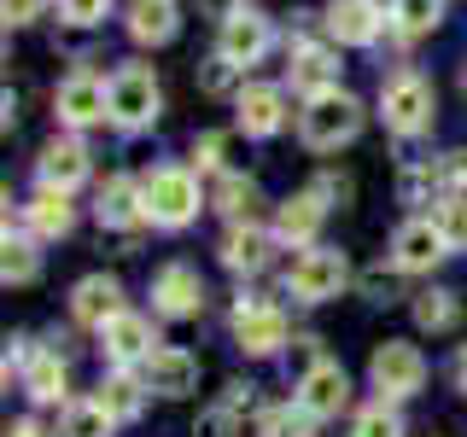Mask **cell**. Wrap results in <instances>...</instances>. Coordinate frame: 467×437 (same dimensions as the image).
Returning <instances> with one entry per match:
<instances>
[{"label": "cell", "mask_w": 467, "mask_h": 437, "mask_svg": "<svg viewBox=\"0 0 467 437\" xmlns=\"http://www.w3.org/2000/svg\"><path fill=\"white\" fill-rule=\"evenodd\" d=\"M298 135H304L310 152H339V146H350L362 135V106L350 94H339V87H333V94H316L298 117Z\"/></svg>", "instance_id": "6da1fadb"}, {"label": "cell", "mask_w": 467, "mask_h": 437, "mask_svg": "<svg viewBox=\"0 0 467 437\" xmlns=\"http://www.w3.org/2000/svg\"><path fill=\"white\" fill-rule=\"evenodd\" d=\"M379 117H386L391 135H420L432 123V82L415 76V70H398L379 87Z\"/></svg>", "instance_id": "7a4b0ae2"}, {"label": "cell", "mask_w": 467, "mask_h": 437, "mask_svg": "<svg viewBox=\"0 0 467 437\" xmlns=\"http://www.w3.org/2000/svg\"><path fill=\"white\" fill-rule=\"evenodd\" d=\"M199 216V181L187 169H152L146 175V222L187 228Z\"/></svg>", "instance_id": "3957f363"}, {"label": "cell", "mask_w": 467, "mask_h": 437, "mask_svg": "<svg viewBox=\"0 0 467 437\" xmlns=\"http://www.w3.org/2000/svg\"><path fill=\"white\" fill-rule=\"evenodd\" d=\"M368 379H374V391L379 397H415L420 385H427V356H420L415 344H403V339H386L368 356Z\"/></svg>", "instance_id": "277c9868"}, {"label": "cell", "mask_w": 467, "mask_h": 437, "mask_svg": "<svg viewBox=\"0 0 467 437\" xmlns=\"http://www.w3.org/2000/svg\"><path fill=\"white\" fill-rule=\"evenodd\" d=\"M158 106H164V87H158V76L146 65H123L111 76V123L117 128H146L158 117Z\"/></svg>", "instance_id": "5b68a950"}, {"label": "cell", "mask_w": 467, "mask_h": 437, "mask_svg": "<svg viewBox=\"0 0 467 437\" xmlns=\"http://www.w3.org/2000/svg\"><path fill=\"white\" fill-rule=\"evenodd\" d=\"M345 280H350V262L339 257V251H304L298 262L286 269V291L298 303H327V298H339L345 291Z\"/></svg>", "instance_id": "8992f818"}, {"label": "cell", "mask_w": 467, "mask_h": 437, "mask_svg": "<svg viewBox=\"0 0 467 437\" xmlns=\"http://www.w3.org/2000/svg\"><path fill=\"white\" fill-rule=\"evenodd\" d=\"M53 111H58V123H70V128L106 123V117H111V82H99L94 70H77V76L58 82Z\"/></svg>", "instance_id": "52a82bcc"}, {"label": "cell", "mask_w": 467, "mask_h": 437, "mask_svg": "<svg viewBox=\"0 0 467 437\" xmlns=\"http://www.w3.org/2000/svg\"><path fill=\"white\" fill-rule=\"evenodd\" d=\"M269 41H275V29H269V18L263 12H252V6H240V12H228L223 18V36H216V53L228 58V65H257L263 53H269Z\"/></svg>", "instance_id": "ba28073f"}, {"label": "cell", "mask_w": 467, "mask_h": 437, "mask_svg": "<svg viewBox=\"0 0 467 437\" xmlns=\"http://www.w3.org/2000/svg\"><path fill=\"white\" fill-rule=\"evenodd\" d=\"M444 251H450V239L438 233L432 216H420V222H403L398 233H391V262H398L403 274H427V269H438V262H444Z\"/></svg>", "instance_id": "9c48e42d"}, {"label": "cell", "mask_w": 467, "mask_h": 437, "mask_svg": "<svg viewBox=\"0 0 467 437\" xmlns=\"http://www.w3.org/2000/svg\"><path fill=\"white\" fill-rule=\"evenodd\" d=\"M152 310L170 315V320H187L204 310V280L199 269H187V262H170V269L152 274Z\"/></svg>", "instance_id": "30bf717a"}, {"label": "cell", "mask_w": 467, "mask_h": 437, "mask_svg": "<svg viewBox=\"0 0 467 437\" xmlns=\"http://www.w3.org/2000/svg\"><path fill=\"white\" fill-rule=\"evenodd\" d=\"M234 339L252 350V356H275V350L286 344V315L263 298H252V303L240 298V310H234Z\"/></svg>", "instance_id": "8fae6325"}, {"label": "cell", "mask_w": 467, "mask_h": 437, "mask_svg": "<svg viewBox=\"0 0 467 437\" xmlns=\"http://www.w3.org/2000/svg\"><path fill=\"white\" fill-rule=\"evenodd\" d=\"M345 402H350V379H345L339 361H316V368L298 379V408L310 420H333Z\"/></svg>", "instance_id": "7c38bea8"}, {"label": "cell", "mask_w": 467, "mask_h": 437, "mask_svg": "<svg viewBox=\"0 0 467 437\" xmlns=\"http://www.w3.org/2000/svg\"><path fill=\"white\" fill-rule=\"evenodd\" d=\"M99 339H106V356L117 361V368H129V361H152L158 356V332L146 315H117L111 327H99Z\"/></svg>", "instance_id": "4fadbf2b"}, {"label": "cell", "mask_w": 467, "mask_h": 437, "mask_svg": "<svg viewBox=\"0 0 467 437\" xmlns=\"http://www.w3.org/2000/svg\"><path fill=\"white\" fill-rule=\"evenodd\" d=\"M286 76L298 94H333L339 87V65H333V53L327 47H316V41H292V53H286Z\"/></svg>", "instance_id": "5bb4252c"}, {"label": "cell", "mask_w": 467, "mask_h": 437, "mask_svg": "<svg viewBox=\"0 0 467 437\" xmlns=\"http://www.w3.org/2000/svg\"><path fill=\"white\" fill-rule=\"evenodd\" d=\"M70 315H77L82 327H111V320L123 315V286H117L111 274H88V280H77V291H70Z\"/></svg>", "instance_id": "9a60e30c"}, {"label": "cell", "mask_w": 467, "mask_h": 437, "mask_svg": "<svg viewBox=\"0 0 467 437\" xmlns=\"http://www.w3.org/2000/svg\"><path fill=\"white\" fill-rule=\"evenodd\" d=\"M146 391H158V397H193L199 391V356L164 344L152 361H146Z\"/></svg>", "instance_id": "2e32d148"}, {"label": "cell", "mask_w": 467, "mask_h": 437, "mask_svg": "<svg viewBox=\"0 0 467 437\" xmlns=\"http://www.w3.org/2000/svg\"><path fill=\"white\" fill-rule=\"evenodd\" d=\"M281 123H286V94L281 87H269V82L240 87V128L245 135L269 140V135H281Z\"/></svg>", "instance_id": "e0dca14e"}, {"label": "cell", "mask_w": 467, "mask_h": 437, "mask_svg": "<svg viewBox=\"0 0 467 437\" xmlns=\"http://www.w3.org/2000/svg\"><path fill=\"white\" fill-rule=\"evenodd\" d=\"M327 29L350 47H368L379 36V6L374 0H327Z\"/></svg>", "instance_id": "ac0fdd59"}, {"label": "cell", "mask_w": 467, "mask_h": 437, "mask_svg": "<svg viewBox=\"0 0 467 437\" xmlns=\"http://www.w3.org/2000/svg\"><path fill=\"white\" fill-rule=\"evenodd\" d=\"M82 175H88L82 140H53V146H41V187H53V193H70Z\"/></svg>", "instance_id": "d6986e66"}, {"label": "cell", "mask_w": 467, "mask_h": 437, "mask_svg": "<svg viewBox=\"0 0 467 437\" xmlns=\"http://www.w3.org/2000/svg\"><path fill=\"white\" fill-rule=\"evenodd\" d=\"M175 24H182L175 0H129V36L146 41V47H164L175 36Z\"/></svg>", "instance_id": "ffe728a7"}, {"label": "cell", "mask_w": 467, "mask_h": 437, "mask_svg": "<svg viewBox=\"0 0 467 437\" xmlns=\"http://www.w3.org/2000/svg\"><path fill=\"white\" fill-rule=\"evenodd\" d=\"M321 216H327V204H321V187H316V193H298V198L281 204V216H275V233H281L286 245H310L316 228H321Z\"/></svg>", "instance_id": "44dd1931"}, {"label": "cell", "mask_w": 467, "mask_h": 437, "mask_svg": "<svg viewBox=\"0 0 467 437\" xmlns=\"http://www.w3.org/2000/svg\"><path fill=\"white\" fill-rule=\"evenodd\" d=\"M94 210H99V222H106V228H135L140 216H146V187H135V181H106Z\"/></svg>", "instance_id": "7402d4cb"}, {"label": "cell", "mask_w": 467, "mask_h": 437, "mask_svg": "<svg viewBox=\"0 0 467 437\" xmlns=\"http://www.w3.org/2000/svg\"><path fill=\"white\" fill-rule=\"evenodd\" d=\"M24 228L36 233V239H65V233H70V204H65V193L41 187V193L24 204Z\"/></svg>", "instance_id": "603a6c76"}, {"label": "cell", "mask_w": 467, "mask_h": 437, "mask_svg": "<svg viewBox=\"0 0 467 437\" xmlns=\"http://www.w3.org/2000/svg\"><path fill=\"white\" fill-rule=\"evenodd\" d=\"M223 262H228L234 274H257L263 262H269V233L252 228V222H245V228H234L228 239H223Z\"/></svg>", "instance_id": "cb8c5ba5"}, {"label": "cell", "mask_w": 467, "mask_h": 437, "mask_svg": "<svg viewBox=\"0 0 467 437\" xmlns=\"http://www.w3.org/2000/svg\"><path fill=\"white\" fill-rule=\"evenodd\" d=\"M111 420H117V414H111L99 397H94V402H70L65 420H58V437H111Z\"/></svg>", "instance_id": "d4e9b609"}, {"label": "cell", "mask_w": 467, "mask_h": 437, "mask_svg": "<svg viewBox=\"0 0 467 437\" xmlns=\"http://www.w3.org/2000/svg\"><path fill=\"white\" fill-rule=\"evenodd\" d=\"M438 18H444V0H391V24L403 36H427L438 29Z\"/></svg>", "instance_id": "484cf974"}, {"label": "cell", "mask_w": 467, "mask_h": 437, "mask_svg": "<svg viewBox=\"0 0 467 437\" xmlns=\"http://www.w3.org/2000/svg\"><path fill=\"white\" fill-rule=\"evenodd\" d=\"M24 391L36 402H53L58 391H65V361H58L53 350H47V356H36V361H29V373H24Z\"/></svg>", "instance_id": "4316f807"}, {"label": "cell", "mask_w": 467, "mask_h": 437, "mask_svg": "<svg viewBox=\"0 0 467 437\" xmlns=\"http://www.w3.org/2000/svg\"><path fill=\"white\" fill-rule=\"evenodd\" d=\"M415 320L427 332H450V327H456V291H420V298H415Z\"/></svg>", "instance_id": "83f0119b"}, {"label": "cell", "mask_w": 467, "mask_h": 437, "mask_svg": "<svg viewBox=\"0 0 467 437\" xmlns=\"http://www.w3.org/2000/svg\"><path fill=\"white\" fill-rule=\"evenodd\" d=\"M99 402H106L117 420H135V414H140V379H129V373H111L106 385H99Z\"/></svg>", "instance_id": "f1b7e54d"}, {"label": "cell", "mask_w": 467, "mask_h": 437, "mask_svg": "<svg viewBox=\"0 0 467 437\" xmlns=\"http://www.w3.org/2000/svg\"><path fill=\"white\" fill-rule=\"evenodd\" d=\"M257 437H310V414L304 408H263Z\"/></svg>", "instance_id": "f546056e"}, {"label": "cell", "mask_w": 467, "mask_h": 437, "mask_svg": "<svg viewBox=\"0 0 467 437\" xmlns=\"http://www.w3.org/2000/svg\"><path fill=\"white\" fill-rule=\"evenodd\" d=\"M36 269H41V262H36V245H29V239H12V233H6V262H0L6 286H29V280H36Z\"/></svg>", "instance_id": "4dcf8cb0"}, {"label": "cell", "mask_w": 467, "mask_h": 437, "mask_svg": "<svg viewBox=\"0 0 467 437\" xmlns=\"http://www.w3.org/2000/svg\"><path fill=\"white\" fill-rule=\"evenodd\" d=\"M350 437H403V420H398V408H386V397H379L374 408H362V414H357V426H350Z\"/></svg>", "instance_id": "1f68e13d"}, {"label": "cell", "mask_w": 467, "mask_h": 437, "mask_svg": "<svg viewBox=\"0 0 467 437\" xmlns=\"http://www.w3.org/2000/svg\"><path fill=\"white\" fill-rule=\"evenodd\" d=\"M432 222H438V233H444L450 245H467V198H438V210H432Z\"/></svg>", "instance_id": "d6a6232c"}, {"label": "cell", "mask_w": 467, "mask_h": 437, "mask_svg": "<svg viewBox=\"0 0 467 437\" xmlns=\"http://www.w3.org/2000/svg\"><path fill=\"white\" fill-rule=\"evenodd\" d=\"M111 12V0H58V18H65L70 29H88V24H99Z\"/></svg>", "instance_id": "836d02e7"}, {"label": "cell", "mask_w": 467, "mask_h": 437, "mask_svg": "<svg viewBox=\"0 0 467 437\" xmlns=\"http://www.w3.org/2000/svg\"><path fill=\"white\" fill-rule=\"evenodd\" d=\"M234 432H240V414H234V402L204 408V414H199V437H234Z\"/></svg>", "instance_id": "e575fe53"}, {"label": "cell", "mask_w": 467, "mask_h": 437, "mask_svg": "<svg viewBox=\"0 0 467 437\" xmlns=\"http://www.w3.org/2000/svg\"><path fill=\"white\" fill-rule=\"evenodd\" d=\"M234 70H240V65H228V58L216 53L211 65H204V94H228V87H234Z\"/></svg>", "instance_id": "d590c367"}, {"label": "cell", "mask_w": 467, "mask_h": 437, "mask_svg": "<svg viewBox=\"0 0 467 437\" xmlns=\"http://www.w3.org/2000/svg\"><path fill=\"white\" fill-rule=\"evenodd\" d=\"M216 198H223L228 216H245V210H252V181H223V193H216Z\"/></svg>", "instance_id": "8d00e7d4"}, {"label": "cell", "mask_w": 467, "mask_h": 437, "mask_svg": "<svg viewBox=\"0 0 467 437\" xmlns=\"http://www.w3.org/2000/svg\"><path fill=\"white\" fill-rule=\"evenodd\" d=\"M0 12H6V24L18 29V24H29L41 12V0H0Z\"/></svg>", "instance_id": "74e56055"}, {"label": "cell", "mask_w": 467, "mask_h": 437, "mask_svg": "<svg viewBox=\"0 0 467 437\" xmlns=\"http://www.w3.org/2000/svg\"><path fill=\"white\" fill-rule=\"evenodd\" d=\"M193 158H199V169H216V158H223V135H204L193 146Z\"/></svg>", "instance_id": "f35d334b"}, {"label": "cell", "mask_w": 467, "mask_h": 437, "mask_svg": "<svg viewBox=\"0 0 467 437\" xmlns=\"http://www.w3.org/2000/svg\"><path fill=\"white\" fill-rule=\"evenodd\" d=\"M6 437H41V426H36V420H18V426H12Z\"/></svg>", "instance_id": "ab89813d"}, {"label": "cell", "mask_w": 467, "mask_h": 437, "mask_svg": "<svg viewBox=\"0 0 467 437\" xmlns=\"http://www.w3.org/2000/svg\"><path fill=\"white\" fill-rule=\"evenodd\" d=\"M204 6H211L216 18H228V12H240V6H234V0H204Z\"/></svg>", "instance_id": "60d3db41"}, {"label": "cell", "mask_w": 467, "mask_h": 437, "mask_svg": "<svg viewBox=\"0 0 467 437\" xmlns=\"http://www.w3.org/2000/svg\"><path fill=\"white\" fill-rule=\"evenodd\" d=\"M456 379H462V385H467V350H462V361H456Z\"/></svg>", "instance_id": "b9f144b4"}]
</instances>
